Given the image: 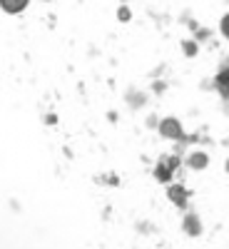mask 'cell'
Returning <instances> with one entry per match:
<instances>
[{
	"instance_id": "6da1fadb",
	"label": "cell",
	"mask_w": 229,
	"mask_h": 249,
	"mask_svg": "<svg viewBox=\"0 0 229 249\" xmlns=\"http://www.w3.org/2000/svg\"><path fill=\"white\" fill-rule=\"evenodd\" d=\"M0 5H3V10H8V13H20L28 5V0H0Z\"/></svg>"
},
{
	"instance_id": "7a4b0ae2",
	"label": "cell",
	"mask_w": 229,
	"mask_h": 249,
	"mask_svg": "<svg viewBox=\"0 0 229 249\" xmlns=\"http://www.w3.org/2000/svg\"><path fill=\"white\" fill-rule=\"evenodd\" d=\"M224 30H227V33H229V18H227V20H224Z\"/></svg>"
}]
</instances>
